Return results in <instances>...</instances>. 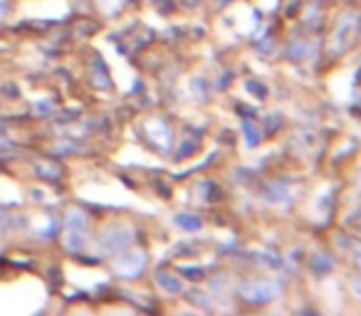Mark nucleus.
I'll return each instance as SVG.
<instances>
[{
  "label": "nucleus",
  "mask_w": 361,
  "mask_h": 316,
  "mask_svg": "<svg viewBox=\"0 0 361 316\" xmlns=\"http://www.w3.org/2000/svg\"><path fill=\"white\" fill-rule=\"evenodd\" d=\"M87 235H90V217L75 208L65 217V247L70 252H80L87 245Z\"/></svg>",
  "instance_id": "nucleus-1"
},
{
  "label": "nucleus",
  "mask_w": 361,
  "mask_h": 316,
  "mask_svg": "<svg viewBox=\"0 0 361 316\" xmlns=\"http://www.w3.org/2000/svg\"><path fill=\"white\" fill-rule=\"evenodd\" d=\"M131 242V230L126 225H111L102 232L99 237V252L104 255H119L126 245Z\"/></svg>",
  "instance_id": "nucleus-2"
},
{
  "label": "nucleus",
  "mask_w": 361,
  "mask_h": 316,
  "mask_svg": "<svg viewBox=\"0 0 361 316\" xmlns=\"http://www.w3.org/2000/svg\"><path fill=\"white\" fill-rule=\"evenodd\" d=\"M144 267H146V255H144V252H131V255L119 257V260H116L114 272L119 277H124V279H134V277L139 274Z\"/></svg>",
  "instance_id": "nucleus-3"
},
{
  "label": "nucleus",
  "mask_w": 361,
  "mask_h": 316,
  "mask_svg": "<svg viewBox=\"0 0 361 316\" xmlns=\"http://www.w3.org/2000/svg\"><path fill=\"white\" fill-rule=\"evenodd\" d=\"M154 126H156V129H159V131H154V129H151V126H149L151 136H154L156 144H161V146H164V148H166V146H169V139H171L169 126H166V124H154Z\"/></svg>",
  "instance_id": "nucleus-4"
},
{
  "label": "nucleus",
  "mask_w": 361,
  "mask_h": 316,
  "mask_svg": "<svg viewBox=\"0 0 361 316\" xmlns=\"http://www.w3.org/2000/svg\"><path fill=\"white\" fill-rule=\"evenodd\" d=\"M156 282H159L164 289H169V291H180V282L178 279H173L171 274H159L156 277Z\"/></svg>",
  "instance_id": "nucleus-5"
},
{
  "label": "nucleus",
  "mask_w": 361,
  "mask_h": 316,
  "mask_svg": "<svg viewBox=\"0 0 361 316\" xmlns=\"http://www.w3.org/2000/svg\"><path fill=\"white\" fill-rule=\"evenodd\" d=\"M37 173H40V176L57 178V176H60V168H55V166H37Z\"/></svg>",
  "instance_id": "nucleus-6"
},
{
  "label": "nucleus",
  "mask_w": 361,
  "mask_h": 316,
  "mask_svg": "<svg viewBox=\"0 0 361 316\" xmlns=\"http://www.w3.org/2000/svg\"><path fill=\"white\" fill-rule=\"evenodd\" d=\"M176 222H178L180 227H198V220H191V217H188V215H180Z\"/></svg>",
  "instance_id": "nucleus-7"
},
{
  "label": "nucleus",
  "mask_w": 361,
  "mask_h": 316,
  "mask_svg": "<svg viewBox=\"0 0 361 316\" xmlns=\"http://www.w3.org/2000/svg\"><path fill=\"white\" fill-rule=\"evenodd\" d=\"M8 11H11V6H8V0H0V20L8 15Z\"/></svg>",
  "instance_id": "nucleus-8"
},
{
  "label": "nucleus",
  "mask_w": 361,
  "mask_h": 316,
  "mask_svg": "<svg viewBox=\"0 0 361 316\" xmlns=\"http://www.w3.org/2000/svg\"><path fill=\"white\" fill-rule=\"evenodd\" d=\"M8 227V217H0V232H6Z\"/></svg>",
  "instance_id": "nucleus-9"
}]
</instances>
